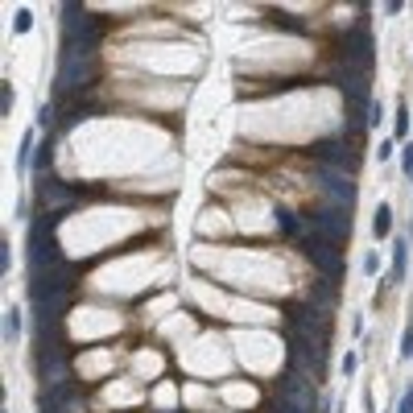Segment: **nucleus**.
<instances>
[{"mask_svg":"<svg viewBox=\"0 0 413 413\" xmlns=\"http://www.w3.org/2000/svg\"><path fill=\"white\" fill-rule=\"evenodd\" d=\"M91 70H95V50H83V46H66L62 58H58V91H79L91 83Z\"/></svg>","mask_w":413,"mask_h":413,"instance_id":"1","label":"nucleus"},{"mask_svg":"<svg viewBox=\"0 0 413 413\" xmlns=\"http://www.w3.org/2000/svg\"><path fill=\"white\" fill-rule=\"evenodd\" d=\"M58 265H62V252L50 236V219H33V228H29V277H41Z\"/></svg>","mask_w":413,"mask_h":413,"instance_id":"2","label":"nucleus"},{"mask_svg":"<svg viewBox=\"0 0 413 413\" xmlns=\"http://www.w3.org/2000/svg\"><path fill=\"white\" fill-rule=\"evenodd\" d=\"M62 37H66V46L91 50L95 37H99V21H95L91 12H83L79 4H66V8H62Z\"/></svg>","mask_w":413,"mask_h":413,"instance_id":"3","label":"nucleus"},{"mask_svg":"<svg viewBox=\"0 0 413 413\" xmlns=\"http://www.w3.org/2000/svg\"><path fill=\"white\" fill-rule=\"evenodd\" d=\"M319 190L323 194H331L335 199V207H343V211H352L356 207V178L347 174V170H335V165H319Z\"/></svg>","mask_w":413,"mask_h":413,"instance_id":"4","label":"nucleus"},{"mask_svg":"<svg viewBox=\"0 0 413 413\" xmlns=\"http://www.w3.org/2000/svg\"><path fill=\"white\" fill-rule=\"evenodd\" d=\"M306 256L314 261V269H319V273H327V281H339V277H343V252H339V244L323 240L319 232L306 240Z\"/></svg>","mask_w":413,"mask_h":413,"instance_id":"5","label":"nucleus"},{"mask_svg":"<svg viewBox=\"0 0 413 413\" xmlns=\"http://www.w3.org/2000/svg\"><path fill=\"white\" fill-rule=\"evenodd\" d=\"M314 232H319L323 240H331V244H343V240L352 236V215L331 203V207L314 211Z\"/></svg>","mask_w":413,"mask_h":413,"instance_id":"6","label":"nucleus"},{"mask_svg":"<svg viewBox=\"0 0 413 413\" xmlns=\"http://www.w3.org/2000/svg\"><path fill=\"white\" fill-rule=\"evenodd\" d=\"M314 157H319L323 165H335V170H347V174L360 165V153L347 149V141H339V137H323V141H314Z\"/></svg>","mask_w":413,"mask_h":413,"instance_id":"7","label":"nucleus"},{"mask_svg":"<svg viewBox=\"0 0 413 413\" xmlns=\"http://www.w3.org/2000/svg\"><path fill=\"white\" fill-rule=\"evenodd\" d=\"M343 62L352 66V70H372V33L368 29H356L352 37H347V46H343Z\"/></svg>","mask_w":413,"mask_h":413,"instance_id":"8","label":"nucleus"},{"mask_svg":"<svg viewBox=\"0 0 413 413\" xmlns=\"http://www.w3.org/2000/svg\"><path fill=\"white\" fill-rule=\"evenodd\" d=\"M79 194L70 190V186H62V182H54V178H46L41 182V203L50 207V211H58V207H70Z\"/></svg>","mask_w":413,"mask_h":413,"instance_id":"9","label":"nucleus"},{"mask_svg":"<svg viewBox=\"0 0 413 413\" xmlns=\"http://www.w3.org/2000/svg\"><path fill=\"white\" fill-rule=\"evenodd\" d=\"M62 364H66V356H62V347H41V356H37V376L41 381H62Z\"/></svg>","mask_w":413,"mask_h":413,"instance_id":"10","label":"nucleus"},{"mask_svg":"<svg viewBox=\"0 0 413 413\" xmlns=\"http://www.w3.org/2000/svg\"><path fill=\"white\" fill-rule=\"evenodd\" d=\"M405 269H410V240H397V244H393V273H389V285H401V281H405Z\"/></svg>","mask_w":413,"mask_h":413,"instance_id":"11","label":"nucleus"},{"mask_svg":"<svg viewBox=\"0 0 413 413\" xmlns=\"http://www.w3.org/2000/svg\"><path fill=\"white\" fill-rule=\"evenodd\" d=\"M33 153H37V132H25L21 137V149H17V174H25L33 165Z\"/></svg>","mask_w":413,"mask_h":413,"instance_id":"12","label":"nucleus"},{"mask_svg":"<svg viewBox=\"0 0 413 413\" xmlns=\"http://www.w3.org/2000/svg\"><path fill=\"white\" fill-rule=\"evenodd\" d=\"M372 232H376V240H385L389 232H393V207H376V215H372Z\"/></svg>","mask_w":413,"mask_h":413,"instance_id":"13","label":"nucleus"},{"mask_svg":"<svg viewBox=\"0 0 413 413\" xmlns=\"http://www.w3.org/2000/svg\"><path fill=\"white\" fill-rule=\"evenodd\" d=\"M21 327H25L21 310H17V306H8V310H4V339H8V343H17V339H21Z\"/></svg>","mask_w":413,"mask_h":413,"instance_id":"14","label":"nucleus"},{"mask_svg":"<svg viewBox=\"0 0 413 413\" xmlns=\"http://www.w3.org/2000/svg\"><path fill=\"white\" fill-rule=\"evenodd\" d=\"M273 219H277L281 236H298V228H302V223H298V215H294V211H285V207H277V211H273Z\"/></svg>","mask_w":413,"mask_h":413,"instance_id":"15","label":"nucleus"},{"mask_svg":"<svg viewBox=\"0 0 413 413\" xmlns=\"http://www.w3.org/2000/svg\"><path fill=\"white\" fill-rule=\"evenodd\" d=\"M331 298H335V285H331V281H319V285L310 290V306H319V310H327Z\"/></svg>","mask_w":413,"mask_h":413,"instance_id":"16","label":"nucleus"},{"mask_svg":"<svg viewBox=\"0 0 413 413\" xmlns=\"http://www.w3.org/2000/svg\"><path fill=\"white\" fill-rule=\"evenodd\" d=\"M393 132H397V137H410V108H405V103L397 108V120H393Z\"/></svg>","mask_w":413,"mask_h":413,"instance_id":"17","label":"nucleus"},{"mask_svg":"<svg viewBox=\"0 0 413 413\" xmlns=\"http://www.w3.org/2000/svg\"><path fill=\"white\" fill-rule=\"evenodd\" d=\"M29 25H33V12H29V8H17V17H12V29H17V33H29Z\"/></svg>","mask_w":413,"mask_h":413,"instance_id":"18","label":"nucleus"},{"mask_svg":"<svg viewBox=\"0 0 413 413\" xmlns=\"http://www.w3.org/2000/svg\"><path fill=\"white\" fill-rule=\"evenodd\" d=\"M381 120H385V103L372 99V103H368V128H381Z\"/></svg>","mask_w":413,"mask_h":413,"instance_id":"19","label":"nucleus"},{"mask_svg":"<svg viewBox=\"0 0 413 413\" xmlns=\"http://www.w3.org/2000/svg\"><path fill=\"white\" fill-rule=\"evenodd\" d=\"M50 157H54V149H50V137H46V141H41V149L33 153V165H37V170H46V165H50Z\"/></svg>","mask_w":413,"mask_h":413,"instance_id":"20","label":"nucleus"},{"mask_svg":"<svg viewBox=\"0 0 413 413\" xmlns=\"http://www.w3.org/2000/svg\"><path fill=\"white\" fill-rule=\"evenodd\" d=\"M401 360H413V310H410V327L401 335Z\"/></svg>","mask_w":413,"mask_h":413,"instance_id":"21","label":"nucleus"},{"mask_svg":"<svg viewBox=\"0 0 413 413\" xmlns=\"http://www.w3.org/2000/svg\"><path fill=\"white\" fill-rule=\"evenodd\" d=\"M54 124V103H41L37 108V128H50Z\"/></svg>","mask_w":413,"mask_h":413,"instance_id":"22","label":"nucleus"},{"mask_svg":"<svg viewBox=\"0 0 413 413\" xmlns=\"http://www.w3.org/2000/svg\"><path fill=\"white\" fill-rule=\"evenodd\" d=\"M0 112H4V116L12 112V83H4V87H0Z\"/></svg>","mask_w":413,"mask_h":413,"instance_id":"23","label":"nucleus"},{"mask_svg":"<svg viewBox=\"0 0 413 413\" xmlns=\"http://www.w3.org/2000/svg\"><path fill=\"white\" fill-rule=\"evenodd\" d=\"M401 170H405V178H413V141L401 149Z\"/></svg>","mask_w":413,"mask_h":413,"instance_id":"24","label":"nucleus"},{"mask_svg":"<svg viewBox=\"0 0 413 413\" xmlns=\"http://www.w3.org/2000/svg\"><path fill=\"white\" fill-rule=\"evenodd\" d=\"M364 273H368V277H376V273H381V256H376V252H368V256H364Z\"/></svg>","mask_w":413,"mask_h":413,"instance_id":"25","label":"nucleus"},{"mask_svg":"<svg viewBox=\"0 0 413 413\" xmlns=\"http://www.w3.org/2000/svg\"><path fill=\"white\" fill-rule=\"evenodd\" d=\"M339 368H343V376H356V368H360V360H356V352H347Z\"/></svg>","mask_w":413,"mask_h":413,"instance_id":"26","label":"nucleus"},{"mask_svg":"<svg viewBox=\"0 0 413 413\" xmlns=\"http://www.w3.org/2000/svg\"><path fill=\"white\" fill-rule=\"evenodd\" d=\"M397 413H413V385L401 393V401H397Z\"/></svg>","mask_w":413,"mask_h":413,"instance_id":"27","label":"nucleus"},{"mask_svg":"<svg viewBox=\"0 0 413 413\" xmlns=\"http://www.w3.org/2000/svg\"><path fill=\"white\" fill-rule=\"evenodd\" d=\"M0 269H4V273H8V269H12V252H8V240H4V244H0Z\"/></svg>","mask_w":413,"mask_h":413,"instance_id":"28","label":"nucleus"},{"mask_svg":"<svg viewBox=\"0 0 413 413\" xmlns=\"http://www.w3.org/2000/svg\"><path fill=\"white\" fill-rule=\"evenodd\" d=\"M393 149H397L393 141H381V149H376V157H381V161H389V157H393Z\"/></svg>","mask_w":413,"mask_h":413,"instance_id":"29","label":"nucleus"}]
</instances>
